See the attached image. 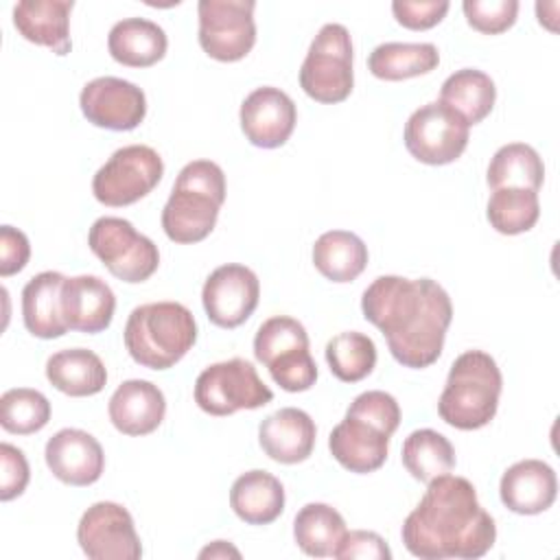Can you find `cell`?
<instances>
[{"label": "cell", "mask_w": 560, "mask_h": 560, "mask_svg": "<svg viewBox=\"0 0 560 560\" xmlns=\"http://www.w3.org/2000/svg\"><path fill=\"white\" fill-rule=\"evenodd\" d=\"M79 105L88 122L112 131H131L147 116L144 92L136 83L118 77L88 81L79 94Z\"/></svg>", "instance_id": "14"}, {"label": "cell", "mask_w": 560, "mask_h": 560, "mask_svg": "<svg viewBox=\"0 0 560 560\" xmlns=\"http://www.w3.org/2000/svg\"><path fill=\"white\" fill-rule=\"evenodd\" d=\"M497 88L494 81L477 70V68H462L455 70L440 90V103L455 109L468 125L481 122L494 107Z\"/></svg>", "instance_id": "29"}, {"label": "cell", "mask_w": 560, "mask_h": 560, "mask_svg": "<svg viewBox=\"0 0 560 560\" xmlns=\"http://www.w3.org/2000/svg\"><path fill=\"white\" fill-rule=\"evenodd\" d=\"M389 438L374 424L346 416L328 435L330 455L350 472L368 475L378 470L389 451Z\"/></svg>", "instance_id": "21"}, {"label": "cell", "mask_w": 560, "mask_h": 560, "mask_svg": "<svg viewBox=\"0 0 560 560\" xmlns=\"http://www.w3.org/2000/svg\"><path fill=\"white\" fill-rule=\"evenodd\" d=\"M317 429L313 418L298 409L284 407L267 416L258 427V444L267 457L278 464H300L315 448Z\"/></svg>", "instance_id": "20"}, {"label": "cell", "mask_w": 560, "mask_h": 560, "mask_svg": "<svg viewBox=\"0 0 560 560\" xmlns=\"http://www.w3.org/2000/svg\"><path fill=\"white\" fill-rule=\"evenodd\" d=\"M31 258V243L26 234L13 225L0 228V276L9 278L26 267Z\"/></svg>", "instance_id": "43"}, {"label": "cell", "mask_w": 560, "mask_h": 560, "mask_svg": "<svg viewBox=\"0 0 560 560\" xmlns=\"http://www.w3.org/2000/svg\"><path fill=\"white\" fill-rule=\"evenodd\" d=\"M48 470L68 486H92L105 468L103 446L94 435L81 429L57 431L44 448Z\"/></svg>", "instance_id": "16"}, {"label": "cell", "mask_w": 560, "mask_h": 560, "mask_svg": "<svg viewBox=\"0 0 560 560\" xmlns=\"http://www.w3.org/2000/svg\"><path fill=\"white\" fill-rule=\"evenodd\" d=\"M273 400V392L245 359H228L208 365L195 381V402L210 416H232L241 409H258Z\"/></svg>", "instance_id": "8"}, {"label": "cell", "mask_w": 560, "mask_h": 560, "mask_svg": "<svg viewBox=\"0 0 560 560\" xmlns=\"http://www.w3.org/2000/svg\"><path fill=\"white\" fill-rule=\"evenodd\" d=\"M252 0H199V46L217 61H238L256 44Z\"/></svg>", "instance_id": "11"}, {"label": "cell", "mask_w": 560, "mask_h": 560, "mask_svg": "<svg viewBox=\"0 0 560 560\" xmlns=\"http://www.w3.org/2000/svg\"><path fill=\"white\" fill-rule=\"evenodd\" d=\"M46 378L61 394L83 398L105 387L107 370L96 352L88 348H66L48 357Z\"/></svg>", "instance_id": "26"}, {"label": "cell", "mask_w": 560, "mask_h": 560, "mask_svg": "<svg viewBox=\"0 0 560 560\" xmlns=\"http://www.w3.org/2000/svg\"><path fill=\"white\" fill-rule=\"evenodd\" d=\"M440 63V52L433 44H405L385 42L378 44L368 57V70L383 81H402L427 74Z\"/></svg>", "instance_id": "28"}, {"label": "cell", "mask_w": 560, "mask_h": 560, "mask_svg": "<svg viewBox=\"0 0 560 560\" xmlns=\"http://www.w3.org/2000/svg\"><path fill=\"white\" fill-rule=\"evenodd\" d=\"M77 540L92 560H138L142 556L129 510L114 501H98L83 512L77 525Z\"/></svg>", "instance_id": "12"}, {"label": "cell", "mask_w": 560, "mask_h": 560, "mask_svg": "<svg viewBox=\"0 0 560 560\" xmlns=\"http://www.w3.org/2000/svg\"><path fill=\"white\" fill-rule=\"evenodd\" d=\"M225 201V175L217 162H188L171 190L162 210L164 234L179 245L203 241L217 225Z\"/></svg>", "instance_id": "3"}, {"label": "cell", "mask_w": 560, "mask_h": 560, "mask_svg": "<svg viewBox=\"0 0 560 560\" xmlns=\"http://www.w3.org/2000/svg\"><path fill=\"white\" fill-rule=\"evenodd\" d=\"M0 499L11 501L20 497L28 486L31 468L24 453L18 446L9 442L0 444Z\"/></svg>", "instance_id": "41"}, {"label": "cell", "mask_w": 560, "mask_h": 560, "mask_svg": "<svg viewBox=\"0 0 560 560\" xmlns=\"http://www.w3.org/2000/svg\"><path fill=\"white\" fill-rule=\"evenodd\" d=\"M260 282L256 273L238 262L217 267L203 282L201 302L208 319L219 328L245 324L258 306Z\"/></svg>", "instance_id": "13"}, {"label": "cell", "mask_w": 560, "mask_h": 560, "mask_svg": "<svg viewBox=\"0 0 560 560\" xmlns=\"http://www.w3.org/2000/svg\"><path fill=\"white\" fill-rule=\"evenodd\" d=\"M300 88L317 103L335 105L354 88L352 39L343 24H324L308 46L300 68Z\"/></svg>", "instance_id": "6"}, {"label": "cell", "mask_w": 560, "mask_h": 560, "mask_svg": "<svg viewBox=\"0 0 560 560\" xmlns=\"http://www.w3.org/2000/svg\"><path fill=\"white\" fill-rule=\"evenodd\" d=\"M164 162L147 144H127L94 173L92 192L98 203L122 208L147 197L162 179Z\"/></svg>", "instance_id": "9"}, {"label": "cell", "mask_w": 560, "mask_h": 560, "mask_svg": "<svg viewBox=\"0 0 560 560\" xmlns=\"http://www.w3.org/2000/svg\"><path fill=\"white\" fill-rule=\"evenodd\" d=\"M168 48L162 26L144 18H125L116 22L107 37V50L114 61L129 68H149L158 63Z\"/></svg>", "instance_id": "25"}, {"label": "cell", "mask_w": 560, "mask_h": 560, "mask_svg": "<svg viewBox=\"0 0 560 560\" xmlns=\"http://www.w3.org/2000/svg\"><path fill=\"white\" fill-rule=\"evenodd\" d=\"M545 164L538 151L525 142L503 144L490 160L486 182L492 190L497 188H527L536 190L542 186Z\"/></svg>", "instance_id": "30"}, {"label": "cell", "mask_w": 560, "mask_h": 560, "mask_svg": "<svg viewBox=\"0 0 560 560\" xmlns=\"http://www.w3.org/2000/svg\"><path fill=\"white\" fill-rule=\"evenodd\" d=\"M448 7L446 0H396L392 2V13L400 26L409 31H427L444 20Z\"/></svg>", "instance_id": "40"}, {"label": "cell", "mask_w": 560, "mask_h": 560, "mask_svg": "<svg viewBox=\"0 0 560 560\" xmlns=\"http://www.w3.org/2000/svg\"><path fill=\"white\" fill-rule=\"evenodd\" d=\"M63 280L59 271H42L22 289V319L33 337L57 339L70 330L61 311Z\"/></svg>", "instance_id": "23"}, {"label": "cell", "mask_w": 560, "mask_h": 560, "mask_svg": "<svg viewBox=\"0 0 560 560\" xmlns=\"http://www.w3.org/2000/svg\"><path fill=\"white\" fill-rule=\"evenodd\" d=\"M61 311L70 330L96 335L112 324L116 295L98 276L66 278L61 287Z\"/></svg>", "instance_id": "17"}, {"label": "cell", "mask_w": 560, "mask_h": 560, "mask_svg": "<svg viewBox=\"0 0 560 560\" xmlns=\"http://www.w3.org/2000/svg\"><path fill=\"white\" fill-rule=\"evenodd\" d=\"M50 420L48 398L31 387H13L0 396V424L15 435L42 431Z\"/></svg>", "instance_id": "35"}, {"label": "cell", "mask_w": 560, "mask_h": 560, "mask_svg": "<svg viewBox=\"0 0 560 560\" xmlns=\"http://www.w3.org/2000/svg\"><path fill=\"white\" fill-rule=\"evenodd\" d=\"M241 129L245 138L260 149L282 147L298 122L293 98L273 85L256 88L241 103Z\"/></svg>", "instance_id": "15"}, {"label": "cell", "mask_w": 560, "mask_h": 560, "mask_svg": "<svg viewBox=\"0 0 560 560\" xmlns=\"http://www.w3.org/2000/svg\"><path fill=\"white\" fill-rule=\"evenodd\" d=\"M230 508L247 525H269L284 510V488L267 470H247L232 483Z\"/></svg>", "instance_id": "24"}, {"label": "cell", "mask_w": 560, "mask_h": 560, "mask_svg": "<svg viewBox=\"0 0 560 560\" xmlns=\"http://www.w3.org/2000/svg\"><path fill=\"white\" fill-rule=\"evenodd\" d=\"M462 9L466 22L483 35H499L508 31L518 15L516 0H466Z\"/></svg>", "instance_id": "39"}, {"label": "cell", "mask_w": 560, "mask_h": 560, "mask_svg": "<svg viewBox=\"0 0 560 560\" xmlns=\"http://www.w3.org/2000/svg\"><path fill=\"white\" fill-rule=\"evenodd\" d=\"M88 245L114 278L129 284L149 280L160 265L158 245L120 217L96 219L88 232Z\"/></svg>", "instance_id": "7"}, {"label": "cell", "mask_w": 560, "mask_h": 560, "mask_svg": "<svg viewBox=\"0 0 560 560\" xmlns=\"http://www.w3.org/2000/svg\"><path fill=\"white\" fill-rule=\"evenodd\" d=\"M313 265L330 282H352L368 267V247L354 232L330 230L315 241Z\"/></svg>", "instance_id": "27"}, {"label": "cell", "mask_w": 560, "mask_h": 560, "mask_svg": "<svg viewBox=\"0 0 560 560\" xmlns=\"http://www.w3.org/2000/svg\"><path fill=\"white\" fill-rule=\"evenodd\" d=\"M400 538L422 560H475L492 549L497 525L481 508L475 486L446 472L427 483L424 497L402 523Z\"/></svg>", "instance_id": "2"}, {"label": "cell", "mask_w": 560, "mask_h": 560, "mask_svg": "<svg viewBox=\"0 0 560 560\" xmlns=\"http://www.w3.org/2000/svg\"><path fill=\"white\" fill-rule=\"evenodd\" d=\"M107 413L125 435H149L166 416V398L158 385L144 378H129L116 387Z\"/></svg>", "instance_id": "19"}, {"label": "cell", "mask_w": 560, "mask_h": 560, "mask_svg": "<svg viewBox=\"0 0 560 560\" xmlns=\"http://www.w3.org/2000/svg\"><path fill=\"white\" fill-rule=\"evenodd\" d=\"M326 363L341 383H359L376 365V346L359 330L339 332L326 343Z\"/></svg>", "instance_id": "34"}, {"label": "cell", "mask_w": 560, "mask_h": 560, "mask_svg": "<svg viewBox=\"0 0 560 560\" xmlns=\"http://www.w3.org/2000/svg\"><path fill=\"white\" fill-rule=\"evenodd\" d=\"M332 558H339V560H352V558L392 560V549L387 547L383 536H378L376 532L354 529V532L343 534L341 542L332 551Z\"/></svg>", "instance_id": "42"}, {"label": "cell", "mask_w": 560, "mask_h": 560, "mask_svg": "<svg viewBox=\"0 0 560 560\" xmlns=\"http://www.w3.org/2000/svg\"><path fill=\"white\" fill-rule=\"evenodd\" d=\"M122 337L138 365L168 370L195 346L197 324L179 302H149L129 313Z\"/></svg>", "instance_id": "4"}, {"label": "cell", "mask_w": 560, "mask_h": 560, "mask_svg": "<svg viewBox=\"0 0 560 560\" xmlns=\"http://www.w3.org/2000/svg\"><path fill=\"white\" fill-rule=\"evenodd\" d=\"M298 348H308V332L306 328L287 315L269 317L260 324L254 337V357L265 368L280 354Z\"/></svg>", "instance_id": "36"}, {"label": "cell", "mask_w": 560, "mask_h": 560, "mask_svg": "<svg viewBox=\"0 0 560 560\" xmlns=\"http://www.w3.org/2000/svg\"><path fill=\"white\" fill-rule=\"evenodd\" d=\"M346 532L343 516L328 503H306L293 518L295 545L313 558L332 556Z\"/></svg>", "instance_id": "31"}, {"label": "cell", "mask_w": 560, "mask_h": 560, "mask_svg": "<svg viewBox=\"0 0 560 560\" xmlns=\"http://www.w3.org/2000/svg\"><path fill=\"white\" fill-rule=\"evenodd\" d=\"M558 494V479L549 464L542 459H521L512 464L499 483L501 503L523 516L549 510Z\"/></svg>", "instance_id": "18"}, {"label": "cell", "mask_w": 560, "mask_h": 560, "mask_svg": "<svg viewBox=\"0 0 560 560\" xmlns=\"http://www.w3.org/2000/svg\"><path fill=\"white\" fill-rule=\"evenodd\" d=\"M199 558H241V551L228 540H214L199 551Z\"/></svg>", "instance_id": "44"}, {"label": "cell", "mask_w": 560, "mask_h": 560, "mask_svg": "<svg viewBox=\"0 0 560 560\" xmlns=\"http://www.w3.org/2000/svg\"><path fill=\"white\" fill-rule=\"evenodd\" d=\"M271 378L280 389L284 392H306L315 385L317 381V363L313 361L308 348H298L289 350L280 357H276L267 365Z\"/></svg>", "instance_id": "37"}, {"label": "cell", "mask_w": 560, "mask_h": 560, "mask_svg": "<svg viewBox=\"0 0 560 560\" xmlns=\"http://www.w3.org/2000/svg\"><path fill=\"white\" fill-rule=\"evenodd\" d=\"M72 0H22L13 7V26L31 44L46 46L55 55L70 52Z\"/></svg>", "instance_id": "22"}, {"label": "cell", "mask_w": 560, "mask_h": 560, "mask_svg": "<svg viewBox=\"0 0 560 560\" xmlns=\"http://www.w3.org/2000/svg\"><path fill=\"white\" fill-rule=\"evenodd\" d=\"M400 457L407 472L422 483H429L455 468L453 444L433 429L411 431L402 442Z\"/></svg>", "instance_id": "32"}, {"label": "cell", "mask_w": 560, "mask_h": 560, "mask_svg": "<svg viewBox=\"0 0 560 560\" xmlns=\"http://www.w3.org/2000/svg\"><path fill=\"white\" fill-rule=\"evenodd\" d=\"M346 416L361 418L387 435H394V431L400 424V407H398L396 398L381 389H370V392L359 394L350 402Z\"/></svg>", "instance_id": "38"}, {"label": "cell", "mask_w": 560, "mask_h": 560, "mask_svg": "<svg viewBox=\"0 0 560 560\" xmlns=\"http://www.w3.org/2000/svg\"><path fill=\"white\" fill-rule=\"evenodd\" d=\"M361 311L385 335L400 365L422 370L440 359L453 304L435 280L378 276L363 291Z\"/></svg>", "instance_id": "1"}, {"label": "cell", "mask_w": 560, "mask_h": 560, "mask_svg": "<svg viewBox=\"0 0 560 560\" xmlns=\"http://www.w3.org/2000/svg\"><path fill=\"white\" fill-rule=\"evenodd\" d=\"M501 387L503 376L497 361L483 350H466L448 370L438 400V413L455 429H481L499 409Z\"/></svg>", "instance_id": "5"}, {"label": "cell", "mask_w": 560, "mask_h": 560, "mask_svg": "<svg viewBox=\"0 0 560 560\" xmlns=\"http://www.w3.org/2000/svg\"><path fill=\"white\" fill-rule=\"evenodd\" d=\"M486 217L499 234L514 236L529 232L540 217L538 192L527 188H497L488 199Z\"/></svg>", "instance_id": "33"}, {"label": "cell", "mask_w": 560, "mask_h": 560, "mask_svg": "<svg viewBox=\"0 0 560 560\" xmlns=\"http://www.w3.org/2000/svg\"><path fill=\"white\" fill-rule=\"evenodd\" d=\"M470 125L448 105L433 101L418 107L405 125V147L422 164L455 162L468 144Z\"/></svg>", "instance_id": "10"}]
</instances>
